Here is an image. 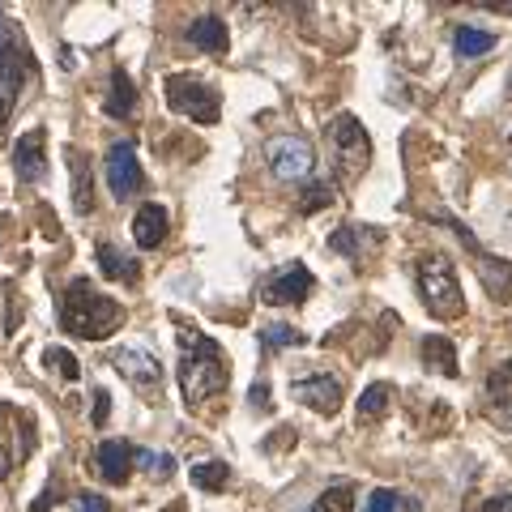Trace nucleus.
Wrapping results in <instances>:
<instances>
[{"label":"nucleus","mask_w":512,"mask_h":512,"mask_svg":"<svg viewBox=\"0 0 512 512\" xmlns=\"http://www.w3.org/2000/svg\"><path fill=\"white\" fill-rule=\"evenodd\" d=\"M180 346H184V359H180V393H184V406L188 410H205L214 397L227 393L231 384V359L210 333H201L197 325H184L180 329Z\"/></svg>","instance_id":"f257e3e1"},{"label":"nucleus","mask_w":512,"mask_h":512,"mask_svg":"<svg viewBox=\"0 0 512 512\" xmlns=\"http://www.w3.org/2000/svg\"><path fill=\"white\" fill-rule=\"evenodd\" d=\"M124 325V308L90 278H73L60 295V329L82 342H103Z\"/></svg>","instance_id":"f03ea898"},{"label":"nucleus","mask_w":512,"mask_h":512,"mask_svg":"<svg viewBox=\"0 0 512 512\" xmlns=\"http://www.w3.org/2000/svg\"><path fill=\"white\" fill-rule=\"evenodd\" d=\"M35 77H39V64L22 35V26L0 9V120L13 116V107L22 103V94Z\"/></svg>","instance_id":"7ed1b4c3"},{"label":"nucleus","mask_w":512,"mask_h":512,"mask_svg":"<svg viewBox=\"0 0 512 512\" xmlns=\"http://www.w3.org/2000/svg\"><path fill=\"white\" fill-rule=\"evenodd\" d=\"M414 278H419V299H423V308L436 316V320L466 316V295H461L457 269H453V261H448L444 252L419 256V265H414Z\"/></svg>","instance_id":"20e7f679"},{"label":"nucleus","mask_w":512,"mask_h":512,"mask_svg":"<svg viewBox=\"0 0 512 512\" xmlns=\"http://www.w3.org/2000/svg\"><path fill=\"white\" fill-rule=\"evenodd\" d=\"M325 141H329V158L342 180H359L372 167V137H367V128L355 116H333L325 128Z\"/></svg>","instance_id":"39448f33"},{"label":"nucleus","mask_w":512,"mask_h":512,"mask_svg":"<svg viewBox=\"0 0 512 512\" xmlns=\"http://www.w3.org/2000/svg\"><path fill=\"white\" fill-rule=\"evenodd\" d=\"M163 90H167V107L175 111V116H188V120H197V124H218L222 99H218L214 86L201 82V77L171 73L167 82H163Z\"/></svg>","instance_id":"423d86ee"},{"label":"nucleus","mask_w":512,"mask_h":512,"mask_svg":"<svg viewBox=\"0 0 512 512\" xmlns=\"http://www.w3.org/2000/svg\"><path fill=\"white\" fill-rule=\"evenodd\" d=\"M444 227H453L457 235H461V244L470 248V261H474V274L483 278V286H487V295L495 299V303H512V261H500V256H491L478 239L461 227L457 218H440Z\"/></svg>","instance_id":"0eeeda50"},{"label":"nucleus","mask_w":512,"mask_h":512,"mask_svg":"<svg viewBox=\"0 0 512 512\" xmlns=\"http://www.w3.org/2000/svg\"><path fill=\"white\" fill-rule=\"evenodd\" d=\"M265 163L282 184H303L316 171V154L303 137H269L265 141Z\"/></svg>","instance_id":"6e6552de"},{"label":"nucleus","mask_w":512,"mask_h":512,"mask_svg":"<svg viewBox=\"0 0 512 512\" xmlns=\"http://www.w3.org/2000/svg\"><path fill=\"white\" fill-rule=\"evenodd\" d=\"M312 291H316V278L303 261H291L286 269H278V274H269L261 282V299L269 308H299V303H308Z\"/></svg>","instance_id":"1a4fd4ad"},{"label":"nucleus","mask_w":512,"mask_h":512,"mask_svg":"<svg viewBox=\"0 0 512 512\" xmlns=\"http://www.w3.org/2000/svg\"><path fill=\"white\" fill-rule=\"evenodd\" d=\"M107 188H111V197L116 201H128V197H137L141 188H146V171H141L137 163V150L128 146V141H116V146L107 150Z\"/></svg>","instance_id":"9d476101"},{"label":"nucleus","mask_w":512,"mask_h":512,"mask_svg":"<svg viewBox=\"0 0 512 512\" xmlns=\"http://www.w3.org/2000/svg\"><path fill=\"white\" fill-rule=\"evenodd\" d=\"M291 397L299 406H308L316 414H338L342 410V380L329 372H308L291 380Z\"/></svg>","instance_id":"9b49d317"},{"label":"nucleus","mask_w":512,"mask_h":512,"mask_svg":"<svg viewBox=\"0 0 512 512\" xmlns=\"http://www.w3.org/2000/svg\"><path fill=\"white\" fill-rule=\"evenodd\" d=\"M94 470H99L103 483L124 487L128 478H133V470H137V444H128V440H103L99 448H94Z\"/></svg>","instance_id":"f8f14e48"},{"label":"nucleus","mask_w":512,"mask_h":512,"mask_svg":"<svg viewBox=\"0 0 512 512\" xmlns=\"http://www.w3.org/2000/svg\"><path fill=\"white\" fill-rule=\"evenodd\" d=\"M111 367H116L128 384H137V389H158V384H163V363L141 346H120L116 355H111Z\"/></svg>","instance_id":"ddd939ff"},{"label":"nucleus","mask_w":512,"mask_h":512,"mask_svg":"<svg viewBox=\"0 0 512 512\" xmlns=\"http://www.w3.org/2000/svg\"><path fill=\"white\" fill-rule=\"evenodd\" d=\"M13 171H18V180L26 184H39L47 175V133L43 128H30L13 141Z\"/></svg>","instance_id":"4468645a"},{"label":"nucleus","mask_w":512,"mask_h":512,"mask_svg":"<svg viewBox=\"0 0 512 512\" xmlns=\"http://www.w3.org/2000/svg\"><path fill=\"white\" fill-rule=\"evenodd\" d=\"M167 231H171V214H167V205H158V201H146V205H141L137 218H133V239H137V248H141V252L163 248Z\"/></svg>","instance_id":"2eb2a0df"},{"label":"nucleus","mask_w":512,"mask_h":512,"mask_svg":"<svg viewBox=\"0 0 512 512\" xmlns=\"http://www.w3.org/2000/svg\"><path fill=\"white\" fill-rule=\"evenodd\" d=\"M94 256H99V269L111 278V282H124V286H133V282H141V265H137V256H128L124 248H116V244H103L94 248Z\"/></svg>","instance_id":"dca6fc26"},{"label":"nucleus","mask_w":512,"mask_h":512,"mask_svg":"<svg viewBox=\"0 0 512 512\" xmlns=\"http://www.w3.org/2000/svg\"><path fill=\"white\" fill-rule=\"evenodd\" d=\"M188 43H192V47H201V52L222 56V52H227V43H231L227 22H222L218 13H201V18L188 26Z\"/></svg>","instance_id":"f3484780"},{"label":"nucleus","mask_w":512,"mask_h":512,"mask_svg":"<svg viewBox=\"0 0 512 512\" xmlns=\"http://www.w3.org/2000/svg\"><path fill=\"white\" fill-rule=\"evenodd\" d=\"M419 350H423V363L431 367V372H440V376H448V380H457V376H461L457 346L448 342V338H440V333H427V338L419 342Z\"/></svg>","instance_id":"a211bd4d"},{"label":"nucleus","mask_w":512,"mask_h":512,"mask_svg":"<svg viewBox=\"0 0 512 512\" xmlns=\"http://www.w3.org/2000/svg\"><path fill=\"white\" fill-rule=\"evenodd\" d=\"M103 111L111 120H128L137 111V90L133 82H128V73H111V82H107V99H103Z\"/></svg>","instance_id":"6ab92c4d"},{"label":"nucleus","mask_w":512,"mask_h":512,"mask_svg":"<svg viewBox=\"0 0 512 512\" xmlns=\"http://www.w3.org/2000/svg\"><path fill=\"white\" fill-rule=\"evenodd\" d=\"M363 512H423V504H419V495H410V491L376 487L372 495H367Z\"/></svg>","instance_id":"aec40b11"},{"label":"nucleus","mask_w":512,"mask_h":512,"mask_svg":"<svg viewBox=\"0 0 512 512\" xmlns=\"http://www.w3.org/2000/svg\"><path fill=\"white\" fill-rule=\"evenodd\" d=\"M363 239L367 244H380V231H367V227H359V222H346L342 231H333L329 235V248L333 252H342V256H359V248H363Z\"/></svg>","instance_id":"412c9836"},{"label":"nucleus","mask_w":512,"mask_h":512,"mask_svg":"<svg viewBox=\"0 0 512 512\" xmlns=\"http://www.w3.org/2000/svg\"><path fill=\"white\" fill-rule=\"evenodd\" d=\"M453 47H457L461 60H478V56H487L495 47V35L491 30H478V26H461L453 35Z\"/></svg>","instance_id":"4be33fe9"},{"label":"nucleus","mask_w":512,"mask_h":512,"mask_svg":"<svg viewBox=\"0 0 512 512\" xmlns=\"http://www.w3.org/2000/svg\"><path fill=\"white\" fill-rule=\"evenodd\" d=\"M73 167V210L77 214H90L94 210V192H90V163H82V154L69 158Z\"/></svg>","instance_id":"5701e85b"},{"label":"nucleus","mask_w":512,"mask_h":512,"mask_svg":"<svg viewBox=\"0 0 512 512\" xmlns=\"http://www.w3.org/2000/svg\"><path fill=\"white\" fill-rule=\"evenodd\" d=\"M389 402H393V384H384V380L367 384L359 393V419H380V414L389 410Z\"/></svg>","instance_id":"b1692460"},{"label":"nucleus","mask_w":512,"mask_h":512,"mask_svg":"<svg viewBox=\"0 0 512 512\" xmlns=\"http://www.w3.org/2000/svg\"><path fill=\"white\" fill-rule=\"evenodd\" d=\"M188 478H192V483H197L201 491H222V487L231 483V466H227V461H201V466L188 470Z\"/></svg>","instance_id":"393cba45"},{"label":"nucleus","mask_w":512,"mask_h":512,"mask_svg":"<svg viewBox=\"0 0 512 512\" xmlns=\"http://www.w3.org/2000/svg\"><path fill=\"white\" fill-rule=\"evenodd\" d=\"M308 512H355V487H350V483H333L325 495H316V504Z\"/></svg>","instance_id":"a878e982"},{"label":"nucleus","mask_w":512,"mask_h":512,"mask_svg":"<svg viewBox=\"0 0 512 512\" xmlns=\"http://www.w3.org/2000/svg\"><path fill=\"white\" fill-rule=\"evenodd\" d=\"M256 342H261L265 355H274L278 346H303L308 338H303L299 329H291V325H265V329H261V338H256Z\"/></svg>","instance_id":"bb28decb"},{"label":"nucleus","mask_w":512,"mask_h":512,"mask_svg":"<svg viewBox=\"0 0 512 512\" xmlns=\"http://www.w3.org/2000/svg\"><path fill=\"white\" fill-rule=\"evenodd\" d=\"M487 393H491V402H495V406L512 402V359L500 363V367H495V372L487 376Z\"/></svg>","instance_id":"cd10ccee"},{"label":"nucleus","mask_w":512,"mask_h":512,"mask_svg":"<svg viewBox=\"0 0 512 512\" xmlns=\"http://www.w3.org/2000/svg\"><path fill=\"white\" fill-rule=\"evenodd\" d=\"M137 466L146 470L150 478H158V483H163V478H171V474H175V461H171L167 453H150V448H137Z\"/></svg>","instance_id":"c85d7f7f"},{"label":"nucleus","mask_w":512,"mask_h":512,"mask_svg":"<svg viewBox=\"0 0 512 512\" xmlns=\"http://www.w3.org/2000/svg\"><path fill=\"white\" fill-rule=\"evenodd\" d=\"M43 363H47V372L56 367V372H60L64 380H77V376H82V367H77V359L69 355V350H60V346H47V350H43Z\"/></svg>","instance_id":"c756f323"},{"label":"nucleus","mask_w":512,"mask_h":512,"mask_svg":"<svg viewBox=\"0 0 512 512\" xmlns=\"http://www.w3.org/2000/svg\"><path fill=\"white\" fill-rule=\"evenodd\" d=\"M325 205H333L329 184H308V197H303V214H316V210H325Z\"/></svg>","instance_id":"7c9ffc66"},{"label":"nucleus","mask_w":512,"mask_h":512,"mask_svg":"<svg viewBox=\"0 0 512 512\" xmlns=\"http://www.w3.org/2000/svg\"><path fill=\"white\" fill-rule=\"evenodd\" d=\"M248 402H252V410H261V414L274 410V397H269V384H265V380H256V384H252Z\"/></svg>","instance_id":"2f4dec72"},{"label":"nucleus","mask_w":512,"mask_h":512,"mask_svg":"<svg viewBox=\"0 0 512 512\" xmlns=\"http://www.w3.org/2000/svg\"><path fill=\"white\" fill-rule=\"evenodd\" d=\"M73 508L77 512H107V500H103V495H94V491H77L73 495Z\"/></svg>","instance_id":"473e14b6"},{"label":"nucleus","mask_w":512,"mask_h":512,"mask_svg":"<svg viewBox=\"0 0 512 512\" xmlns=\"http://www.w3.org/2000/svg\"><path fill=\"white\" fill-rule=\"evenodd\" d=\"M64 500V495H60V483H56V478H52V483H47L43 487V495H39V500L35 504H30V512H47V508H56Z\"/></svg>","instance_id":"72a5a7b5"},{"label":"nucleus","mask_w":512,"mask_h":512,"mask_svg":"<svg viewBox=\"0 0 512 512\" xmlns=\"http://www.w3.org/2000/svg\"><path fill=\"white\" fill-rule=\"evenodd\" d=\"M107 414H111L107 389H94V414H90V423H94V427H107Z\"/></svg>","instance_id":"f704fd0d"},{"label":"nucleus","mask_w":512,"mask_h":512,"mask_svg":"<svg viewBox=\"0 0 512 512\" xmlns=\"http://www.w3.org/2000/svg\"><path fill=\"white\" fill-rule=\"evenodd\" d=\"M13 461H18V457H13L9 448H5V440H0V483H5V478L13 474Z\"/></svg>","instance_id":"c9c22d12"},{"label":"nucleus","mask_w":512,"mask_h":512,"mask_svg":"<svg viewBox=\"0 0 512 512\" xmlns=\"http://www.w3.org/2000/svg\"><path fill=\"white\" fill-rule=\"evenodd\" d=\"M478 512H512V495H508V500H487Z\"/></svg>","instance_id":"e433bc0d"},{"label":"nucleus","mask_w":512,"mask_h":512,"mask_svg":"<svg viewBox=\"0 0 512 512\" xmlns=\"http://www.w3.org/2000/svg\"><path fill=\"white\" fill-rule=\"evenodd\" d=\"M495 419H500V427L512 431V406H500V410H495Z\"/></svg>","instance_id":"4c0bfd02"}]
</instances>
